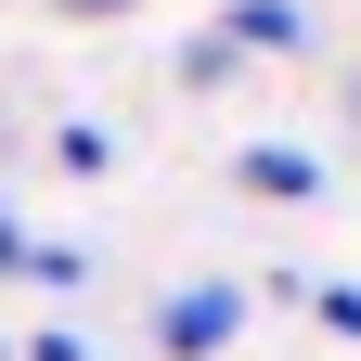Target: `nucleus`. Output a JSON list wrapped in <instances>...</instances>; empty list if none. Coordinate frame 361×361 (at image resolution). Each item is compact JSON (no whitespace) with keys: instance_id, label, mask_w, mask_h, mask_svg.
Masks as SVG:
<instances>
[{"instance_id":"1","label":"nucleus","mask_w":361,"mask_h":361,"mask_svg":"<svg viewBox=\"0 0 361 361\" xmlns=\"http://www.w3.org/2000/svg\"><path fill=\"white\" fill-rule=\"evenodd\" d=\"M233 336H245V284H219V271L155 297V348H168V361H219Z\"/></svg>"},{"instance_id":"2","label":"nucleus","mask_w":361,"mask_h":361,"mask_svg":"<svg viewBox=\"0 0 361 361\" xmlns=\"http://www.w3.org/2000/svg\"><path fill=\"white\" fill-rule=\"evenodd\" d=\"M207 39H219L233 65H245V52H271V65H297V52H310V13H297V0H233V13H219Z\"/></svg>"},{"instance_id":"3","label":"nucleus","mask_w":361,"mask_h":361,"mask_svg":"<svg viewBox=\"0 0 361 361\" xmlns=\"http://www.w3.org/2000/svg\"><path fill=\"white\" fill-rule=\"evenodd\" d=\"M233 180H245L258 207H297V194H323V155H310V142H245Z\"/></svg>"},{"instance_id":"4","label":"nucleus","mask_w":361,"mask_h":361,"mask_svg":"<svg viewBox=\"0 0 361 361\" xmlns=\"http://www.w3.org/2000/svg\"><path fill=\"white\" fill-rule=\"evenodd\" d=\"M13 284H52V297H78L90 284V245H52V233H26V271Z\"/></svg>"},{"instance_id":"5","label":"nucleus","mask_w":361,"mask_h":361,"mask_svg":"<svg viewBox=\"0 0 361 361\" xmlns=\"http://www.w3.org/2000/svg\"><path fill=\"white\" fill-rule=\"evenodd\" d=\"M52 155H65L78 180H90V168H116V142H104V129H90V116H65V129H52Z\"/></svg>"},{"instance_id":"6","label":"nucleus","mask_w":361,"mask_h":361,"mask_svg":"<svg viewBox=\"0 0 361 361\" xmlns=\"http://www.w3.org/2000/svg\"><path fill=\"white\" fill-rule=\"evenodd\" d=\"M310 310H323L336 336H361V284H310Z\"/></svg>"},{"instance_id":"7","label":"nucleus","mask_w":361,"mask_h":361,"mask_svg":"<svg viewBox=\"0 0 361 361\" xmlns=\"http://www.w3.org/2000/svg\"><path fill=\"white\" fill-rule=\"evenodd\" d=\"M26 361H90V336H78V323H52V336H26Z\"/></svg>"},{"instance_id":"8","label":"nucleus","mask_w":361,"mask_h":361,"mask_svg":"<svg viewBox=\"0 0 361 361\" xmlns=\"http://www.w3.org/2000/svg\"><path fill=\"white\" fill-rule=\"evenodd\" d=\"M65 26H116V13H142V0H52Z\"/></svg>"},{"instance_id":"9","label":"nucleus","mask_w":361,"mask_h":361,"mask_svg":"<svg viewBox=\"0 0 361 361\" xmlns=\"http://www.w3.org/2000/svg\"><path fill=\"white\" fill-rule=\"evenodd\" d=\"M13 271H26V219L0 207V284H13Z\"/></svg>"},{"instance_id":"10","label":"nucleus","mask_w":361,"mask_h":361,"mask_svg":"<svg viewBox=\"0 0 361 361\" xmlns=\"http://www.w3.org/2000/svg\"><path fill=\"white\" fill-rule=\"evenodd\" d=\"M348 129H361V78H348Z\"/></svg>"}]
</instances>
